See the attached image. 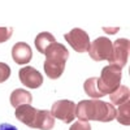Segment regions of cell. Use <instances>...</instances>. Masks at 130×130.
Returning a JSON list of instances; mask_svg holds the SVG:
<instances>
[{
	"instance_id": "obj_1",
	"label": "cell",
	"mask_w": 130,
	"mask_h": 130,
	"mask_svg": "<svg viewBox=\"0 0 130 130\" xmlns=\"http://www.w3.org/2000/svg\"><path fill=\"white\" fill-rule=\"evenodd\" d=\"M117 109L113 104L99 99L82 100L75 105V116L79 121H102L109 122L116 118Z\"/></svg>"
},
{
	"instance_id": "obj_2",
	"label": "cell",
	"mask_w": 130,
	"mask_h": 130,
	"mask_svg": "<svg viewBox=\"0 0 130 130\" xmlns=\"http://www.w3.org/2000/svg\"><path fill=\"white\" fill-rule=\"evenodd\" d=\"M44 73L51 79H57L61 77L65 69V62L69 59V51L61 43H52L44 52Z\"/></svg>"
},
{
	"instance_id": "obj_3",
	"label": "cell",
	"mask_w": 130,
	"mask_h": 130,
	"mask_svg": "<svg viewBox=\"0 0 130 130\" xmlns=\"http://www.w3.org/2000/svg\"><path fill=\"white\" fill-rule=\"evenodd\" d=\"M122 69L115 67V65H107L102 69V74L98 78V90L103 96L107 94H112L121 83Z\"/></svg>"
},
{
	"instance_id": "obj_4",
	"label": "cell",
	"mask_w": 130,
	"mask_h": 130,
	"mask_svg": "<svg viewBox=\"0 0 130 130\" xmlns=\"http://www.w3.org/2000/svg\"><path fill=\"white\" fill-rule=\"evenodd\" d=\"M129 51H130V43L129 39L126 38H120L112 43V53L108 61L109 65H115V67L122 69L127 64V57H129Z\"/></svg>"
},
{
	"instance_id": "obj_5",
	"label": "cell",
	"mask_w": 130,
	"mask_h": 130,
	"mask_svg": "<svg viewBox=\"0 0 130 130\" xmlns=\"http://www.w3.org/2000/svg\"><path fill=\"white\" fill-rule=\"evenodd\" d=\"M89 55L95 61L108 60L112 53V42L107 37L96 38L94 42L90 43V47L87 50Z\"/></svg>"
},
{
	"instance_id": "obj_6",
	"label": "cell",
	"mask_w": 130,
	"mask_h": 130,
	"mask_svg": "<svg viewBox=\"0 0 130 130\" xmlns=\"http://www.w3.org/2000/svg\"><path fill=\"white\" fill-rule=\"evenodd\" d=\"M51 115L65 124L73 122L75 117V104L72 100H57L52 104Z\"/></svg>"
},
{
	"instance_id": "obj_7",
	"label": "cell",
	"mask_w": 130,
	"mask_h": 130,
	"mask_svg": "<svg viewBox=\"0 0 130 130\" xmlns=\"http://www.w3.org/2000/svg\"><path fill=\"white\" fill-rule=\"evenodd\" d=\"M64 38L73 47V50L75 52H78V53L86 52L89 50L90 43H91L87 32L83 31L82 29H78V27H75L72 31L67 32V34L64 35Z\"/></svg>"
},
{
	"instance_id": "obj_8",
	"label": "cell",
	"mask_w": 130,
	"mask_h": 130,
	"mask_svg": "<svg viewBox=\"0 0 130 130\" xmlns=\"http://www.w3.org/2000/svg\"><path fill=\"white\" fill-rule=\"evenodd\" d=\"M18 77H20L21 83L27 89H38L43 83L42 74L32 67L21 68L18 72Z\"/></svg>"
},
{
	"instance_id": "obj_9",
	"label": "cell",
	"mask_w": 130,
	"mask_h": 130,
	"mask_svg": "<svg viewBox=\"0 0 130 130\" xmlns=\"http://www.w3.org/2000/svg\"><path fill=\"white\" fill-rule=\"evenodd\" d=\"M37 113H38L37 108L31 107V104H25V105H20L16 108L14 116L18 121H21L22 124H25L26 126H29L31 129H34Z\"/></svg>"
},
{
	"instance_id": "obj_10",
	"label": "cell",
	"mask_w": 130,
	"mask_h": 130,
	"mask_svg": "<svg viewBox=\"0 0 130 130\" xmlns=\"http://www.w3.org/2000/svg\"><path fill=\"white\" fill-rule=\"evenodd\" d=\"M12 57L14 60L16 64L24 65L30 62V60L32 59V51L31 47L27 43L24 42H18L12 47Z\"/></svg>"
},
{
	"instance_id": "obj_11",
	"label": "cell",
	"mask_w": 130,
	"mask_h": 130,
	"mask_svg": "<svg viewBox=\"0 0 130 130\" xmlns=\"http://www.w3.org/2000/svg\"><path fill=\"white\" fill-rule=\"evenodd\" d=\"M53 126H55V117L51 115V112L50 111H40V109H38L34 129L51 130Z\"/></svg>"
},
{
	"instance_id": "obj_12",
	"label": "cell",
	"mask_w": 130,
	"mask_h": 130,
	"mask_svg": "<svg viewBox=\"0 0 130 130\" xmlns=\"http://www.w3.org/2000/svg\"><path fill=\"white\" fill-rule=\"evenodd\" d=\"M10 105L17 108L20 105H25V104H31L32 102V96L27 90L24 89H16L12 94H10Z\"/></svg>"
},
{
	"instance_id": "obj_13",
	"label": "cell",
	"mask_w": 130,
	"mask_h": 130,
	"mask_svg": "<svg viewBox=\"0 0 130 130\" xmlns=\"http://www.w3.org/2000/svg\"><path fill=\"white\" fill-rule=\"evenodd\" d=\"M55 42H56V38L53 37L51 32H47V31L39 32L35 38V47H37L38 52L44 55V52L48 48V46H51L52 43H55Z\"/></svg>"
},
{
	"instance_id": "obj_14",
	"label": "cell",
	"mask_w": 130,
	"mask_h": 130,
	"mask_svg": "<svg viewBox=\"0 0 130 130\" xmlns=\"http://www.w3.org/2000/svg\"><path fill=\"white\" fill-rule=\"evenodd\" d=\"M129 95H130V91H129V87L127 86H118V87L112 92L109 94V99H111V104H115V105H120L125 102L129 100Z\"/></svg>"
},
{
	"instance_id": "obj_15",
	"label": "cell",
	"mask_w": 130,
	"mask_h": 130,
	"mask_svg": "<svg viewBox=\"0 0 130 130\" xmlns=\"http://www.w3.org/2000/svg\"><path fill=\"white\" fill-rule=\"evenodd\" d=\"M83 89H85V92L90 98H92V99H99V98L103 96V94L98 90V78L96 77H91V78L86 79L83 83Z\"/></svg>"
},
{
	"instance_id": "obj_16",
	"label": "cell",
	"mask_w": 130,
	"mask_h": 130,
	"mask_svg": "<svg viewBox=\"0 0 130 130\" xmlns=\"http://www.w3.org/2000/svg\"><path fill=\"white\" fill-rule=\"evenodd\" d=\"M116 118L121 125H126V126L130 125V103H129V100L120 104V107L117 109V113H116Z\"/></svg>"
},
{
	"instance_id": "obj_17",
	"label": "cell",
	"mask_w": 130,
	"mask_h": 130,
	"mask_svg": "<svg viewBox=\"0 0 130 130\" xmlns=\"http://www.w3.org/2000/svg\"><path fill=\"white\" fill-rule=\"evenodd\" d=\"M10 77V68L5 62H0V83L5 82Z\"/></svg>"
},
{
	"instance_id": "obj_18",
	"label": "cell",
	"mask_w": 130,
	"mask_h": 130,
	"mask_svg": "<svg viewBox=\"0 0 130 130\" xmlns=\"http://www.w3.org/2000/svg\"><path fill=\"white\" fill-rule=\"evenodd\" d=\"M13 29L12 27H0V43H4L12 38Z\"/></svg>"
},
{
	"instance_id": "obj_19",
	"label": "cell",
	"mask_w": 130,
	"mask_h": 130,
	"mask_svg": "<svg viewBox=\"0 0 130 130\" xmlns=\"http://www.w3.org/2000/svg\"><path fill=\"white\" fill-rule=\"evenodd\" d=\"M69 130H91V125L87 121H75Z\"/></svg>"
},
{
	"instance_id": "obj_20",
	"label": "cell",
	"mask_w": 130,
	"mask_h": 130,
	"mask_svg": "<svg viewBox=\"0 0 130 130\" xmlns=\"http://www.w3.org/2000/svg\"><path fill=\"white\" fill-rule=\"evenodd\" d=\"M0 130H17V127L10 124H0Z\"/></svg>"
},
{
	"instance_id": "obj_21",
	"label": "cell",
	"mask_w": 130,
	"mask_h": 130,
	"mask_svg": "<svg viewBox=\"0 0 130 130\" xmlns=\"http://www.w3.org/2000/svg\"><path fill=\"white\" fill-rule=\"evenodd\" d=\"M103 30H104V31H107V32H111V34H112V32H117V31H118V27H115V29H108V27H103Z\"/></svg>"
}]
</instances>
